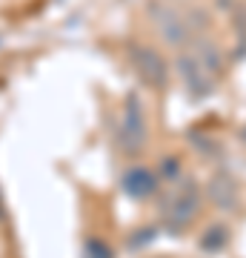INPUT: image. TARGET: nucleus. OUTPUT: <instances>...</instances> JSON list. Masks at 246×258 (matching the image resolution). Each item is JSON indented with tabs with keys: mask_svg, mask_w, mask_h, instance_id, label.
<instances>
[{
	"mask_svg": "<svg viewBox=\"0 0 246 258\" xmlns=\"http://www.w3.org/2000/svg\"><path fill=\"white\" fill-rule=\"evenodd\" d=\"M135 66H137V72L143 75L149 83H155V86L166 78L163 60H160L152 49H137V52H135Z\"/></svg>",
	"mask_w": 246,
	"mask_h": 258,
	"instance_id": "nucleus-1",
	"label": "nucleus"
}]
</instances>
